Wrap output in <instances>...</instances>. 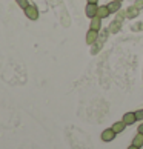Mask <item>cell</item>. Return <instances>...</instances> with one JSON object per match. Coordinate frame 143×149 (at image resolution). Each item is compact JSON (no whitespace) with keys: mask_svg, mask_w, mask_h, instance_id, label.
I'll list each match as a JSON object with an SVG mask.
<instances>
[{"mask_svg":"<svg viewBox=\"0 0 143 149\" xmlns=\"http://www.w3.org/2000/svg\"><path fill=\"white\" fill-rule=\"evenodd\" d=\"M15 2H17V5H19L22 9H25V8L29 5V3H28V0H15Z\"/></svg>","mask_w":143,"mask_h":149,"instance_id":"7c38bea8","label":"cell"},{"mask_svg":"<svg viewBox=\"0 0 143 149\" xmlns=\"http://www.w3.org/2000/svg\"><path fill=\"white\" fill-rule=\"evenodd\" d=\"M135 6H137V8H139V9H140V8L143 6V0H137V3H135Z\"/></svg>","mask_w":143,"mask_h":149,"instance_id":"5bb4252c","label":"cell"},{"mask_svg":"<svg viewBox=\"0 0 143 149\" xmlns=\"http://www.w3.org/2000/svg\"><path fill=\"white\" fill-rule=\"evenodd\" d=\"M139 13H140V9L134 5V6H129L125 11V15H126V19H135L137 15H139Z\"/></svg>","mask_w":143,"mask_h":149,"instance_id":"8992f818","label":"cell"},{"mask_svg":"<svg viewBox=\"0 0 143 149\" xmlns=\"http://www.w3.org/2000/svg\"><path fill=\"white\" fill-rule=\"evenodd\" d=\"M117 2H123V0H117Z\"/></svg>","mask_w":143,"mask_h":149,"instance_id":"ac0fdd59","label":"cell"},{"mask_svg":"<svg viewBox=\"0 0 143 149\" xmlns=\"http://www.w3.org/2000/svg\"><path fill=\"white\" fill-rule=\"evenodd\" d=\"M23 13L29 20H37L38 19V9H37V6H34V5H28V6L23 9Z\"/></svg>","mask_w":143,"mask_h":149,"instance_id":"6da1fadb","label":"cell"},{"mask_svg":"<svg viewBox=\"0 0 143 149\" xmlns=\"http://www.w3.org/2000/svg\"><path fill=\"white\" fill-rule=\"evenodd\" d=\"M98 38V31H94V29H89L86 32V45H94Z\"/></svg>","mask_w":143,"mask_h":149,"instance_id":"277c9868","label":"cell"},{"mask_svg":"<svg viewBox=\"0 0 143 149\" xmlns=\"http://www.w3.org/2000/svg\"><path fill=\"white\" fill-rule=\"evenodd\" d=\"M102 20L103 19H100V17H98V15H96V17H92L91 19V28L89 29H94V31H100L102 29Z\"/></svg>","mask_w":143,"mask_h":149,"instance_id":"52a82bcc","label":"cell"},{"mask_svg":"<svg viewBox=\"0 0 143 149\" xmlns=\"http://www.w3.org/2000/svg\"><path fill=\"white\" fill-rule=\"evenodd\" d=\"M131 145H134L137 148H142L143 146V134H139V132H137V135L133 139V143H131Z\"/></svg>","mask_w":143,"mask_h":149,"instance_id":"8fae6325","label":"cell"},{"mask_svg":"<svg viewBox=\"0 0 143 149\" xmlns=\"http://www.w3.org/2000/svg\"><path fill=\"white\" fill-rule=\"evenodd\" d=\"M115 137H117V134L114 132V129L112 128H108V129H105L102 132V135H100V139H102V141H105V143H109V141H112Z\"/></svg>","mask_w":143,"mask_h":149,"instance_id":"7a4b0ae2","label":"cell"},{"mask_svg":"<svg viewBox=\"0 0 143 149\" xmlns=\"http://www.w3.org/2000/svg\"><path fill=\"white\" fill-rule=\"evenodd\" d=\"M126 149H140V148H137V146H134V145H131L129 148H126Z\"/></svg>","mask_w":143,"mask_h":149,"instance_id":"e0dca14e","label":"cell"},{"mask_svg":"<svg viewBox=\"0 0 143 149\" xmlns=\"http://www.w3.org/2000/svg\"><path fill=\"white\" fill-rule=\"evenodd\" d=\"M108 8L111 11V14L114 13H119L120 9H122V2H117V0H112V2L108 3Z\"/></svg>","mask_w":143,"mask_h":149,"instance_id":"30bf717a","label":"cell"},{"mask_svg":"<svg viewBox=\"0 0 143 149\" xmlns=\"http://www.w3.org/2000/svg\"><path fill=\"white\" fill-rule=\"evenodd\" d=\"M111 128L114 129L115 134H122V132L125 131V128H126V123H125L123 120H120V121H115V123L111 126Z\"/></svg>","mask_w":143,"mask_h":149,"instance_id":"9c48e42d","label":"cell"},{"mask_svg":"<svg viewBox=\"0 0 143 149\" xmlns=\"http://www.w3.org/2000/svg\"><path fill=\"white\" fill-rule=\"evenodd\" d=\"M97 15H98L100 19H108L109 15H111V11H109L108 5H102V6H98V9H97Z\"/></svg>","mask_w":143,"mask_h":149,"instance_id":"5b68a950","label":"cell"},{"mask_svg":"<svg viewBox=\"0 0 143 149\" xmlns=\"http://www.w3.org/2000/svg\"><path fill=\"white\" fill-rule=\"evenodd\" d=\"M97 9H98V5H96V3H88L86 6H85L86 17H88V19L96 17V15H97Z\"/></svg>","mask_w":143,"mask_h":149,"instance_id":"3957f363","label":"cell"},{"mask_svg":"<svg viewBox=\"0 0 143 149\" xmlns=\"http://www.w3.org/2000/svg\"><path fill=\"white\" fill-rule=\"evenodd\" d=\"M137 132H139V134H143V123L139 125V129H137Z\"/></svg>","mask_w":143,"mask_h":149,"instance_id":"9a60e30c","label":"cell"},{"mask_svg":"<svg viewBox=\"0 0 143 149\" xmlns=\"http://www.w3.org/2000/svg\"><path fill=\"white\" fill-rule=\"evenodd\" d=\"M125 123H126V126H129V125H134L135 121H137V117H135V112H126L125 115H123V118H122Z\"/></svg>","mask_w":143,"mask_h":149,"instance_id":"ba28073f","label":"cell"},{"mask_svg":"<svg viewBox=\"0 0 143 149\" xmlns=\"http://www.w3.org/2000/svg\"><path fill=\"white\" fill-rule=\"evenodd\" d=\"M88 3H96V5H97L98 0H88Z\"/></svg>","mask_w":143,"mask_h":149,"instance_id":"2e32d148","label":"cell"},{"mask_svg":"<svg viewBox=\"0 0 143 149\" xmlns=\"http://www.w3.org/2000/svg\"><path fill=\"white\" fill-rule=\"evenodd\" d=\"M134 112H135V117H137V120L142 121V120H143V109H139V111H134Z\"/></svg>","mask_w":143,"mask_h":149,"instance_id":"4fadbf2b","label":"cell"}]
</instances>
